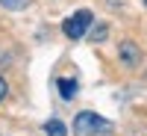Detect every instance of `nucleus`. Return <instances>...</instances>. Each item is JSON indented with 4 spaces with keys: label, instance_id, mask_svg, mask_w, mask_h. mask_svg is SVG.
<instances>
[{
    "label": "nucleus",
    "instance_id": "1",
    "mask_svg": "<svg viewBox=\"0 0 147 136\" xmlns=\"http://www.w3.org/2000/svg\"><path fill=\"white\" fill-rule=\"evenodd\" d=\"M109 130H112V121H106L97 113H88V109L74 118V136H106Z\"/></svg>",
    "mask_w": 147,
    "mask_h": 136
},
{
    "label": "nucleus",
    "instance_id": "7",
    "mask_svg": "<svg viewBox=\"0 0 147 136\" xmlns=\"http://www.w3.org/2000/svg\"><path fill=\"white\" fill-rule=\"evenodd\" d=\"M106 33H109L106 24H94V30L88 33V39H91V42H103V39H106Z\"/></svg>",
    "mask_w": 147,
    "mask_h": 136
},
{
    "label": "nucleus",
    "instance_id": "6",
    "mask_svg": "<svg viewBox=\"0 0 147 136\" xmlns=\"http://www.w3.org/2000/svg\"><path fill=\"white\" fill-rule=\"evenodd\" d=\"M32 3V0H0V6L9 9V12H21V9H27Z\"/></svg>",
    "mask_w": 147,
    "mask_h": 136
},
{
    "label": "nucleus",
    "instance_id": "5",
    "mask_svg": "<svg viewBox=\"0 0 147 136\" xmlns=\"http://www.w3.org/2000/svg\"><path fill=\"white\" fill-rule=\"evenodd\" d=\"M44 133L47 136H68V127L59 118H50V121H44Z\"/></svg>",
    "mask_w": 147,
    "mask_h": 136
},
{
    "label": "nucleus",
    "instance_id": "9",
    "mask_svg": "<svg viewBox=\"0 0 147 136\" xmlns=\"http://www.w3.org/2000/svg\"><path fill=\"white\" fill-rule=\"evenodd\" d=\"M144 6H147V0H144Z\"/></svg>",
    "mask_w": 147,
    "mask_h": 136
},
{
    "label": "nucleus",
    "instance_id": "8",
    "mask_svg": "<svg viewBox=\"0 0 147 136\" xmlns=\"http://www.w3.org/2000/svg\"><path fill=\"white\" fill-rule=\"evenodd\" d=\"M6 92H9V89H6V80L0 77V101H3V98H6Z\"/></svg>",
    "mask_w": 147,
    "mask_h": 136
},
{
    "label": "nucleus",
    "instance_id": "3",
    "mask_svg": "<svg viewBox=\"0 0 147 136\" xmlns=\"http://www.w3.org/2000/svg\"><path fill=\"white\" fill-rule=\"evenodd\" d=\"M118 53H121V62L124 65H129V68H136L138 62H141V51L132 42H121V47H118Z\"/></svg>",
    "mask_w": 147,
    "mask_h": 136
},
{
    "label": "nucleus",
    "instance_id": "4",
    "mask_svg": "<svg viewBox=\"0 0 147 136\" xmlns=\"http://www.w3.org/2000/svg\"><path fill=\"white\" fill-rule=\"evenodd\" d=\"M59 95H62L65 101H71V98L77 95V80H71V77H62V80H59Z\"/></svg>",
    "mask_w": 147,
    "mask_h": 136
},
{
    "label": "nucleus",
    "instance_id": "2",
    "mask_svg": "<svg viewBox=\"0 0 147 136\" xmlns=\"http://www.w3.org/2000/svg\"><path fill=\"white\" fill-rule=\"evenodd\" d=\"M91 24H94V15H91L88 9H80V12H74V15L62 24V30H65V36H68V39L80 42L82 36L91 30Z\"/></svg>",
    "mask_w": 147,
    "mask_h": 136
}]
</instances>
